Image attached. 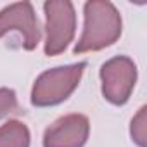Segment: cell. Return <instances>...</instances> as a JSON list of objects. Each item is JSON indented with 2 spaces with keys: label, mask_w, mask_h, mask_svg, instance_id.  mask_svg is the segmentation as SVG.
I'll use <instances>...</instances> for the list:
<instances>
[{
  "label": "cell",
  "mask_w": 147,
  "mask_h": 147,
  "mask_svg": "<svg viewBox=\"0 0 147 147\" xmlns=\"http://www.w3.org/2000/svg\"><path fill=\"white\" fill-rule=\"evenodd\" d=\"M83 16V33L73 49L75 54L102 50L121 36V14L111 2H87Z\"/></svg>",
  "instance_id": "1"
},
{
  "label": "cell",
  "mask_w": 147,
  "mask_h": 147,
  "mask_svg": "<svg viewBox=\"0 0 147 147\" xmlns=\"http://www.w3.org/2000/svg\"><path fill=\"white\" fill-rule=\"evenodd\" d=\"M85 67L87 62H78L42 73L31 90V104L36 107H50L64 102L80 85Z\"/></svg>",
  "instance_id": "2"
},
{
  "label": "cell",
  "mask_w": 147,
  "mask_h": 147,
  "mask_svg": "<svg viewBox=\"0 0 147 147\" xmlns=\"http://www.w3.org/2000/svg\"><path fill=\"white\" fill-rule=\"evenodd\" d=\"M45 11V55H57L73 42L76 30L75 5L67 0H50L43 4Z\"/></svg>",
  "instance_id": "3"
},
{
  "label": "cell",
  "mask_w": 147,
  "mask_h": 147,
  "mask_svg": "<svg viewBox=\"0 0 147 147\" xmlns=\"http://www.w3.org/2000/svg\"><path fill=\"white\" fill-rule=\"evenodd\" d=\"M100 82L104 99L114 106H123L135 88L137 66L126 55L113 57L100 67Z\"/></svg>",
  "instance_id": "4"
},
{
  "label": "cell",
  "mask_w": 147,
  "mask_h": 147,
  "mask_svg": "<svg viewBox=\"0 0 147 147\" xmlns=\"http://www.w3.org/2000/svg\"><path fill=\"white\" fill-rule=\"evenodd\" d=\"M11 31H18L23 36V47L26 50H33L38 45L40 24L30 2H18L0 11V38Z\"/></svg>",
  "instance_id": "5"
},
{
  "label": "cell",
  "mask_w": 147,
  "mask_h": 147,
  "mask_svg": "<svg viewBox=\"0 0 147 147\" xmlns=\"http://www.w3.org/2000/svg\"><path fill=\"white\" fill-rule=\"evenodd\" d=\"M90 133V121L83 114L55 119L43 133V147H83Z\"/></svg>",
  "instance_id": "6"
},
{
  "label": "cell",
  "mask_w": 147,
  "mask_h": 147,
  "mask_svg": "<svg viewBox=\"0 0 147 147\" xmlns=\"http://www.w3.org/2000/svg\"><path fill=\"white\" fill-rule=\"evenodd\" d=\"M0 147H30V130L24 123L11 119L0 126Z\"/></svg>",
  "instance_id": "7"
},
{
  "label": "cell",
  "mask_w": 147,
  "mask_h": 147,
  "mask_svg": "<svg viewBox=\"0 0 147 147\" xmlns=\"http://www.w3.org/2000/svg\"><path fill=\"white\" fill-rule=\"evenodd\" d=\"M130 135L138 147H147V107L145 106H142L138 113L133 116L130 125Z\"/></svg>",
  "instance_id": "8"
},
{
  "label": "cell",
  "mask_w": 147,
  "mask_h": 147,
  "mask_svg": "<svg viewBox=\"0 0 147 147\" xmlns=\"http://www.w3.org/2000/svg\"><path fill=\"white\" fill-rule=\"evenodd\" d=\"M18 109L16 92L11 88H0V119Z\"/></svg>",
  "instance_id": "9"
}]
</instances>
